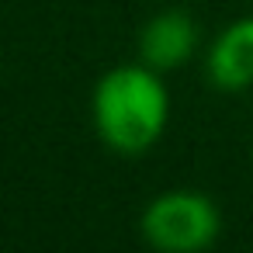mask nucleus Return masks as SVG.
Listing matches in <instances>:
<instances>
[{
  "label": "nucleus",
  "instance_id": "obj_1",
  "mask_svg": "<svg viewBox=\"0 0 253 253\" xmlns=\"http://www.w3.org/2000/svg\"><path fill=\"white\" fill-rule=\"evenodd\" d=\"M90 122L97 139L122 156L149 153L170 125V90L149 63H125L94 84Z\"/></svg>",
  "mask_w": 253,
  "mask_h": 253
},
{
  "label": "nucleus",
  "instance_id": "obj_2",
  "mask_svg": "<svg viewBox=\"0 0 253 253\" xmlns=\"http://www.w3.org/2000/svg\"><path fill=\"white\" fill-rule=\"evenodd\" d=\"M222 232V211L205 191L173 187L142 211V236L160 253H201Z\"/></svg>",
  "mask_w": 253,
  "mask_h": 253
},
{
  "label": "nucleus",
  "instance_id": "obj_3",
  "mask_svg": "<svg viewBox=\"0 0 253 253\" xmlns=\"http://www.w3.org/2000/svg\"><path fill=\"white\" fill-rule=\"evenodd\" d=\"M205 77L222 94L253 87V14L229 21L205 52Z\"/></svg>",
  "mask_w": 253,
  "mask_h": 253
},
{
  "label": "nucleus",
  "instance_id": "obj_4",
  "mask_svg": "<svg viewBox=\"0 0 253 253\" xmlns=\"http://www.w3.org/2000/svg\"><path fill=\"white\" fill-rule=\"evenodd\" d=\"M198 52V25L184 11H160L139 32V56L153 70L167 73L184 66Z\"/></svg>",
  "mask_w": 253,
  "mask_h": 253
},
{
  "label": "nucleus",
  "instance_id": "obj_5",
  "mask_svg": "<svg viewBox=\"0 0 253 253\" xmlns=\"http://www.w3.org/2000/svg\"><path fill=\"white\" fill-rule=\"evenodd\" d=\"M0 66H4V52H0Z\"/></svg>",
  "mask_w": 253,
  "mask_h": 253
}]
</instances>
